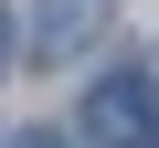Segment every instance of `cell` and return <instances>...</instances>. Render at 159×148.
Listing matches in <instances>:
<instances>
[{
  "label": "cell",
  "mask_w": 159,
  "mask_h": 148,
  "mask_svg": "<svg viewBox=\"0 0 159 148\" xmlns=\"http://www.w3.org/2000/svg\"><path fill=\"white\" fill-rule=\"evenodd\" d=\"M106 42H117V0H43L32 32H21L32 63H74V53H106Z\"/></svg>",
  "instance_id": "cell-1"
},
{
  "label": "cell",
  "mask_w": 159,
  "mask_h": 148,
  "mask_svg": "<svg viewBox=\"0 0 159 148\" xmlns=\"http://www.w3.org/2000/svg\"><path fill=\"white\" fill-rule=\"evenodd\" d=\"M148 127H159L148 74H106V85L85 95V148H148Z\"/></svg>",
  "instance_id": "cell-2"
},
{
  "label": "cell",
  "mask_w": 159,
  "mask_h": 148,
  "mask_svg": "<svg viewBox=\"0 0 159 148\" xmlns=\"http://www.w3.org/2000/svg\"><path fill=\"white\" fill-rule=\"evenodd\" d=\"M11 53H21V32H11V11H0V63H11Z\"/></svg>",
  "instance_id": "cell-3"
},
{
  "label": "cell",
  "mask_w": 159,
  "mask_h": 148,
  "mask_svg": "<svg viewBox=\"0 0 159 148\" xmlns=\"http://www.w3.org/2000/svg\"><path fill=\"white\" fill-rule=\"evenodd\" d=\"M21 148H53V137H21Z\"/></svg>",
  "instance_id": "cell-4"
},
{
  "label": "cell",
  "mask_w": 159,
  "mask_h": 148,
  "mask_svg": "<svg viewBox=\"0 0 159 148\" xmlns=\"http://www.w3.org/2000/svg\"><path fill=\"white\" fill-rule=\"evenodd\" d=\"M148 148H159V127H148Z\"/></svg>",
  "instance_id": "cell-5"
}]
</instances>
